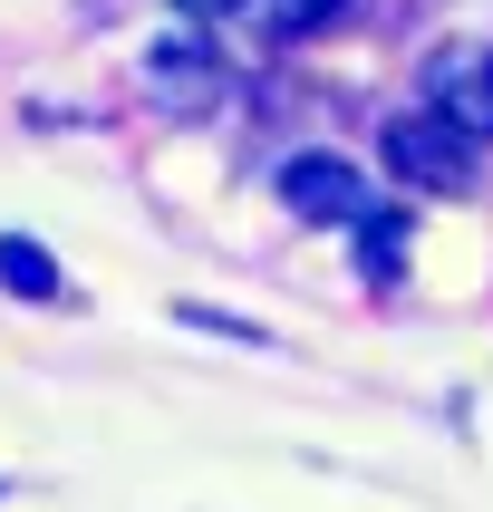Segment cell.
Returning a JSON list of instances; mask_svg holds the SVG:
<instances>
[{
    "instance_id": "obj_5",
    "label": "cell",
    "mask_w": 493,
    "mask_h": 512,
    "mask_svg": "<svg viewBox=\"0 0 493 512\" xmlns=\"http://www.w3.org/2000/svg\"><path fill=\"white\" fill-rule=\"evenodd\" d=\"M348 232H358V271L387 290V281L406 271V213H397V203H368V213H358Z\"/></svg>"
},
{
    "instance_id": "obj_6",
    "label": "cell",
    "mask_w": 493,
    "mask_h": 512,
    "mask_svg": "<svg viewBox=\"0 0 493 512\" xmlns=\"http://www.w3.org/2000/svg\"><path fill=\"white\" fill-rule=\"evenodd\" d=\"M329 10H339V0H252V20L271 29V39H300V29H319Z\"/></svg>"
},
{
    "instance_id": "obj_2",
    "label": "cell",
    "mask_w": 493,
    "mask_h": 512,
    "mask_svg": "<svg viewBox=\"0 0 493 512\" xmlns=\"http://www.w3.org/2000/svg\"><path fill=\"white\" fill-rule=\"evenodd\" d=\"M281 203L300 223H319V232H348L377 194H368V174L348 165V155H290L281 165Z\"/></svg>"
},
{
    "instance_id": "obj_3",
    "label": "cell",
    "mask_w": 493,
    "mask_h": 512,
    "mask_svg": "<svg viewBox=\"0 0 493 512\" xmlns=\"http://www.w3.org/2000/svg\"><path fill=\"white\" fill-rule=\"evenodd\" d=\"M145 97L174 107V116H203L213 97H223V68H213L194 39H155V49H145Z\"/></svg>"
},
{
    "instance_id": "obj_1",
    "label": "cell",
    "mask_w": 493,
    "mask_h": 512,
    "mask_svg": "<svg viewBox=\"0 0 493 512\" xmlns=\"http://www.w3.org/2000/svg\"><path fill=\"white\" fill-rule=\"evenodd\" d=\"M387 165L416 184V194H474V136H455L435 107H416V116H387Z\"/></svg>"
},
{
    "instance_id": "obj_4",
    "label": "cell",
    "mask_w": 493,
    "mask_h": 512,
    "mask_svg": "<svg viewBox=\"0 0 493 512\" xmlns=\"http://www.w3.org/2000/svg\"><path fill=\"white\" fill-rule=\"evenodd\" d=\"M0 290L10 300H78L68 271H58V252H39L29 232H0Z\"/></svg>"
},
{
    "instance_id": "obj_7",
    "label": "cell",
    "mask_w": 493,
    "mask_h": 512,
    "mask_svg": "<svg viewBox=\"0 0 493 512\" xmlns=\"http://www.w3.org/2000/svg\"><path fill=\"white\" fill-rule=\"evenodd\" d=\"M184 20H232V10H252V0H174Z\"/></svg>"
}]
</instances>
